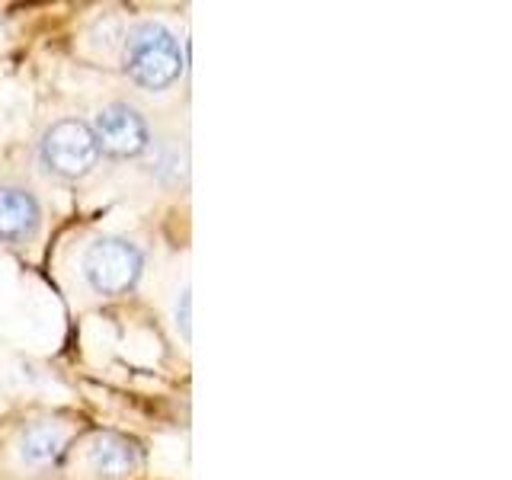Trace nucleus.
I'll return each instance as SVG.
<instances>
[{
  "mask_svg": "<svg viewBox=\"0 0 512 480\" xmlns=\"http://www.w3.org/2000/svg\"><path fill=\"white\" fill-rule=\"evenodd\" d=\"M125 74L144 90H164L183 74L180 39L160 23H141L125 42Z\"/></svg>",
  "mask_w": 512,
  "mask_h": 480,
  "instance_id": "1",
  "label": "nucleus"
},
{
  "mask_svg": "<svg viewBox=\"0 0 512 480\" xmlns=\"http://www.w3.org/2000/svg\"><path fill=\"white\" fill-rule=\"evenodd\" d=\"M141 253L122 237H100L84 253V276L96 295L116 298L141 279Z\"/></svg>",
  "mask_w": 512,
  "mask_h": 480,
  "instance_id": "2",
  "label": "nucleus"
},
{
  "mask_svg": "<svg viewBox=\"0 0 512 480\" xmlns=\"http://www.w3.org/2000/svg\"><path fill=\"white\" fill-rule=\"evenodd\" d=\"M96 160H100V148L90 125L80 119H61L42 138V164L61 180H80L96 167Z\"/></svg>",
  "mask_w": 512,
  "mask_h": 480,
  "instance_id": "3",
  "label": "nucleus"
},
{
  "mask_svg": "<svg viewBox=\"0 0 512 480\" xmlns=\"http://www.w3.org/2000/svg\"><path fill=\"white\" fill-rule=\"evenodd\" d=\"M93 138H96V148L100 154L109 157H138L148 151L151 144V132H148V122L144 116L128 103H109L96 112V122H93Z\"/></svg>",
  "mask_w": 512,
  "mask_h": 480,
  "instance_id": "4",
  "label": "nucleus"
},
{
  "mask_svg": "<svg viewBox=\"0 0 512 480\" xmlns=\"http://www.w3.org/2000/svg\"><path fill=\"white\" fill-rule=\"evenodd\" d=\"M39 202L26 189L0 186V240H26L39 228Z\"/></svg>",
  "mask_w": 512,
  "mask_h": 480,
  "instance_id": "5",
  "label": "nucleus"
},
{
  "mask_svg": "<svg viewBox=\"0 0 512 480\" xmlns=\"http://www.w3.org/2000/svg\"><path fill=\"white\" fill-rule=\"evenodd\" d=\"M90 468L100 480H128L138 471V448L122 436L103 432L90 445Z\"/></svg>",
  "mask_w": 512,
  "mask_h": 480,
  "instance_id": "6",
  "label": "nucleus"
},
{
  "mask_svg": "<svg viewBox=\"0 0 512 480\" xmlns=\"http://www.w3.org/2000/svg\"><path fill=\"white\" fill-rule=\"evenodd\" d=\"M64 445H68V432L48 420L29 423L20 432V458L32 468H45V464L58 461L64 455Z\"/></svg>",
  "mask_w": 512,
  "mask_h": 480,
  "instance_id": "7",
  "label": "nucleus"
},
{
  "mask_svg": "<svg viewBox=\"0 0 512 480\" xmlns=\"http://www.w3.org/2000/svg\"><path fill=\"white\" fill-rule=\"evenodd\" d=\"M189 304H192L189 288H183V295H180V308H176V324H180V330H183L186 340H189V333H192V327H189Z\"/></svg>",
  "mask_w": 512,
  "mask_h": 480,
  "instance_id": "8",
  "label": "nucleus"
}]
</instances>
